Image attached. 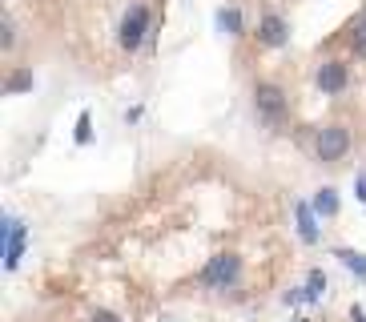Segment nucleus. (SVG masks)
I'll return each instance as SVG.
<instances>
[{
  "instance_id": "obj_17",
  "label": "nucleus",
  "mask_w": 366,
  "mask_h": 322,
  "mask_svg": "<svg viewBox=\"0 0 366 322\" xmlns=\"http://www.w3.org/2000/svg\"><path fill=\"white\" fill-rule=\"evenodd\" d=\"M0 41H4V48L17 45V28H12V21H4V32H0Z\"/></svg>"
},
{
  "instance_id": "obj_18",
  "label": "nucleus",
  "mask_w": 366,
  "mask_h": 322,
  "mask_svg": "<svg viewBox=\"0 0 366 322\" xmlns=\"http://www.w3.org/2000/svg\"><path fill=\"white\" fill-rule=\"evenodd\" d=\"M93 322H121V319H117L113 310H97V314H93Z\"/></svg>"
},
{
  "instance_id": "obj_1",
  "label": "nucleus",
  "mask_w": 366,
  "mask_h": 322,
  "mask_svg": "<svg viewBox=\"0 0 366 322\" xmlns=\"http://www.w3.org/2000/svg\"><path fill=\"white\" fill-rule=\"evenodd\" d=\"M238 282H242V254L233 250L213 254L198 274V286H206V290H233Z\"/></svg>"
},
{
  "instance_id": "obj_11",
  "label": "nucleus",
  "mask_w": 366,
  "mask_h": 322,
  "mask_svg": "<svg viewBox=\"0 0 366 322\" xmlns=\"http://www.w3.org/2000/svg\"><path fill=\"white\" fill-rule=\"evenodd\" d=\"M218 24L226 28L229 37H242V12H238V8H222V12H218Z\"/></svg>"
},
{
  "instance_id": "obj_6",
  "label": "nucleus",
  "mask_w": 366,
  "mask_h": 322,
  "mask_svg": "<svg viewBox=\"0 0 366 322\" xmlns=\"http://www.w3.org/2000/svg\"><path fill=\"white\" fill-rule=\"evenodd\" d=\"M253 37H258V45L262 48H282L286 45V37H290V24H286L282 12H266V17L258 21V28H253Z\"/></svg>"
},
{
  "instance_id": "obj_9",
  "label": "nucleus",
  "mask_w": 366,
  "mask_h": 322,
  "mask_svg": "<svg viewBox=\"0 0 366 322\" xmlns=\"http://www.w3.org/2000/svg\"><path fill=\"white\" fill-rule=\"evenodd\" d=\"M314 209H318V218H334L338 214V189L334 185H322L318 193H314Z\"/></svg>"
},
{
  "instance_id": "obj_16",
  "label": "nucleus",
  "mask_w": 366,
  "mask_h": 322,
  "mask_svg": "<svg viewBox=\"0 0 366 322\" xmlns=\"http://www.w3.org/2000/svg\"><path fill=\"white\" fill-rule=\"evenodd\" d=\"M354 45H358V48H366V12L358 17V24H354Z\"/></svg>"
},
{
  "instance_id": "obj_5",
  "label": "nucleus",
  "mask_w": 366,
  "mask_h": 322,
  "mask_svg": "<svg viewBox=\"0 0 366 322\" xmlns=\"http://www.w3.org/2000/svg\"><path fill=\"white\" fill-rule=\"evenodd\" d=\"M314 153H318V161H326V165L343 161L346 153H350V129H346V125H322L318 138H314Z\"/></svg>"
},
{
  "instance_id": "obj_12",
  "label": "nucleus",
  "mask_w": 366,
  "mask_h": 322,
  "mask_svg": "<svg viewBox=\"0 0 366 322\" xmlns=\"http://www.w3.org/2000/svg\"><path fill=\"white\" fill-rule=\"evenodd\" d=\"M24 89H32V73H28V69L12 73V77H8V85H4V93H24Z\"/></svg>"
},
{
  "instance_id": "obj_4",
  "label": "nucleus",
  "mask_w": 366,
  "mask_h": 322,
  "mask_svg": "<svg viewBox=\"0 0 366 322\" xmlns=\"http://www.w3.org/2000/svg\"><path fill=\"white\" fill-rule=\"evenodd\" d=\"M145 32H149V8L145 4H133L125 17H121V28H117V45L125 53H137L145 45Z\"/></svg>"
},
{
  "instance_id": "obj_3",
  "label": "nucleus",
  "mask_w": 366,
  "mask_h": 322,
  "mask_svg": "<svg viewBox=\"0 0 366 322\" xmlns=\"http://www.w3.org/2000/svg\"><path fill=\"white\" fill-rule=\"evenodd\" d=\"M253 109H258V117H262L266 125H282V121H286V113H290L286 93L278 89L274 81H262V85L253 89Z\"/></svg>"
},
{
  "instance_id": "obj_19",
  "label": "nucleus",
  "mask_w": 366,
  "mask_h": 322,
  "mask_svg": "<svg viewBox=\"0 0 366 322\" xmlns=\"http://www.w3.org/2000/svg\"><path fill=\"white\" fill-rule=\"evenodd\" d=\"M350 322H366V310H363V306H354V310H350Z\"/></svg>"
},
{
  "instance_id": "obj_10",
  "label": "nucleus",
  "mask_w": 366,
  "mask_h": 322,
  "mask_svg": "<svg viewBox=\"0 0 366 322\" xmlns=\"http://www.w3.org/2000/svg\"><path fill=\"white\" fill-rule=\"evenodd\" d=\"M334 258L343 262L350 274H358V278L366 282V254H358V250H334Z\"/></svg>"
},
{
  "instance_id": "obj_8",
  "label": "nucleus",
  "mask_w": 366,
  "mask_h": 322,
  "mask_svg": "<svg viewBox=\"0 0 366 322\" xmlns=\"http://www.w3.org/2000/svg\"><path fill=\"white\" fill-rule=\"evenodd\" d=\"M346 81H350V69H346L343 61H326L318 69V89L322 93H343Z\"/></svg>"
},
{
  "instance_id": "obj_15",
  "label": "nucleus",
  "mask_w": 366,
  "mask_h": 322,
  "mask_svg": "<svg viewBox=\"0 0 366 322\" xmlns=\"http://www.w3.org/2000/svg\"><path fill=\"white\" fill-rule=\"evenodd\" d=\"M354 198L366 206V169H358V173H354Z\"/></svg>"
},
{
  "instance_id": "obj_7",
  "label": "nucleus",
  "mask_w": 366,
  "mask_h": 322,
  "mask_svg": "<svg viewBox=\"0 0 366 322\" xmlns=\"http://www.w3.org/2000/svg\"><path fill=\"white\" fill-rule=\"evenodd\" d=\"M294 214H298V238H302L306 246H314V242L322 238V230H318V209H314V202H298Z\"/></svg>"
},
{
  "instance_id": "obj_13",
  "label": "nucleus",
  "mask_w": 366,
  "mask_h": 322,
  "mask_svg": "<svg viewBox=\"0 0 366 322\" xmlns=\"http://www.w3.org/2000/svg\"><path fill=\"white\" fill-rule=\"evenodd\" d=\"M322 290H326V274H322V270H314V274H310V282H306V294H310V302H318Z\"/></svg>"
},
{
  "instance_id": "obj_2",
  "label": "nucleus",
  "mask_w": 366,
  "mask_h": 322,
  "mask_svg": "<svg viewBox=\"0 0 366 322\" xmlns=\"http://www.w3.org/2000/svg\"><path fill=\"white\" fill-rule=\"evenodd\" d=\"M28 246V226H24L17 214H4L0 222V250H4V270H17Z\"/></svg>"
},
{
  "instance_id": "obj_14",
  "label": "nucleus",
  "mask_w": 366,
  "mask_h": 322,
  "mask_svg": "<svg viewBox=\"0 0 366 322\" xmlns=\"http://www.w3.org/2000/svg\"><path fill=\"white\" fill-rule=\"evenodd\" d=\"M93 141V121H89V113H81L77 117V145H89Z\"/></svg>"
}]
</instances>
